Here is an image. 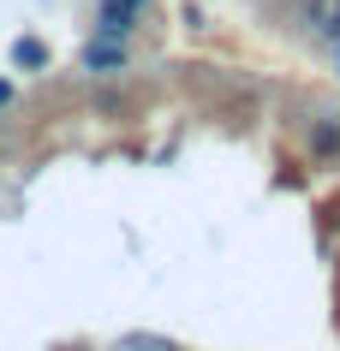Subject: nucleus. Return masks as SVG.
<instances>
[{
    "mask_svg": "<svg viewBox=\"0 0 340 351\" xmlns=\"http://www.w3.org/2000/svg\"><path fill=\"white\" fill-rule=\"evenodd\" d=\"M12 60H19V66H48V48H42L36 36H24L19 48H12Z\"/></svg>",
    "mask_w": 340,
    "mask_h": 351,
    "instance_id": "20e7f679",
    "label": "nucleus"
},
{
    "mask_svg": "<svg viewBox=\"0 0 340 351\" xmlns=\"http://www.w3.org/2000/svg\"><path fill=\"white\" fill-rule=\"evenodd\" d=\"M132 24H137V12H132V6H113V0H102V24H95V30H102L108 42L132 36Z\"/></svg>",
    "mask_w": 340,
    "mask_h": 351,
    "instance_id": "f257e3e1",
    "label": "nucleus"
},
{
    "mask_svg": "<svg viewBox=\"0 0 340 351\" xmlns=\"http://www.w3.org/2000/svg\"><path fill=\"white\" fill-rule=\"evenodd\" d=\"M113 6H132V12H144V0H113Z\"/></svg>",
    "mask_w": 340,
    "mask_h": 351,
    "instance_id": "423d86ee",
    "label": "nucleus"
},
{
    "mask_svg": "<svg viewBox=\"0 0 340 351\" xmlns=\"http://www.w3.org/2000/svg\"><path fill=\"white\" fill-rule=\"evenodd\" d=\"M84 66H90V72H113V66H126V48H113V42H90V48H84Z\"/></svg>",
    "mask_w": 340,
    "mask_h": 351,
    "instance_id": "f03ea898",
    "label": "nucleus"
},
{
    "mask_svg": "<svg viewBox=\"0 0 340 351\" xmlns=\"http://www.w3.org/2000/svg\"><path fill=\"white\" fill-rule=\"evenodd\" d=\"M328 30H335V36H340V12H335V24H328Z\"/></svg>",
    "mask_w": 340,
    "mask_h": 351,
    "instance_id": "0eeeda50",
    "label": "nucleus"
},
{
    "mask_svg": "<svg viewBox=\"0 0 340 351\" xmlns=\"http://www.w3.org/2000/svg\"><path fill=\"white\" fill-rule=\"evenodd\" d=\"M310 149H317V155H335V149H340V125H335V119H322V125L310 131Z\"/></svg>",
    "mask_w": 340,
    "mask_h": 351,
    "instance_id": "7ed1b4c3",
    "label": "nucleus"
},
{
    "mask_svg": "<svg viewBox=\"0 0 340 351\" xmlns=\"http://www.w3.org/2000/svg\"><path fill=\"white\" fill-rule=\"evenodd\" d=\"M6 101H12V84H0V108H6Z\"/></svg>",
    "mask_w": 340,
    "mask_h": 351,
    "instance_id": "39448f33",
    "label": "nucleus"
}]
</instances>
